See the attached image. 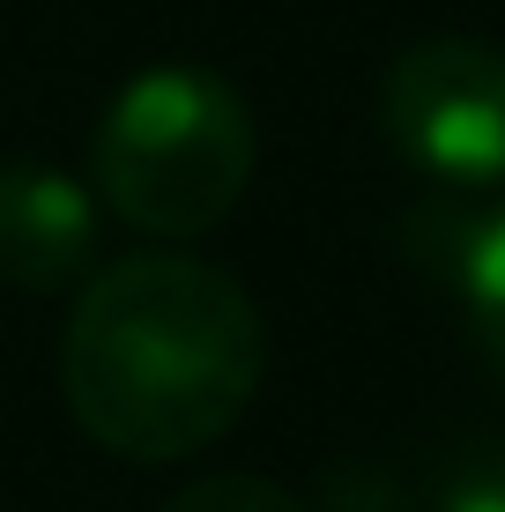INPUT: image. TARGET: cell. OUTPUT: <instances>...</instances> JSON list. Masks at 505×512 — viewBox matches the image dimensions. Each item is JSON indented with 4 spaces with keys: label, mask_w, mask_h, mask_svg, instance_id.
Returning <instances> with one entry per match:
<instances>
[{
    "label": "cell",
    "mask_w": 505,
    "mask_h": 512,
    "mask_svg": "<svg viewBox=\"0 0 505 512\" xmlns=\"http://www.w3.org/2000/svg\"><path fill=\"white\" fill-rule=\"evenodd\" d=\"M97 260V193L60 164L8 156L0 164V282L67 290Z\"/></svg>",
    "instance_id": "obj_4"
},
{
    "label": "cell",
    "mask_w": 505,
    "mask_h": 512,
    "mask_svg": "<svg viewBox=\"0 0 505 512\" xmlns=\"http://www.w3.org/2000/svg\"><path fill=\"white\" fill-rule=\"evenodd\" d=\"M454 290L468 305L476 349L491 357V372L505 379V208H498V216H468V238L454 253Z\"/></svg>",
    "instance_id": "obj_5"
},
{
    "label": "cell",
    "mask_w": 505,
    "mask_h": 512,
    "mask_svg": "<svg viewBox=\"0 0 505 512\" xmlns=\"http://www.w3.org/2000/svg\"><path fill=\"white\" fill-rule=\"evenodd\" d=\"M379 127L446 186H505V52L483 38H424L379 82Z\"/></svg>",
    "instance_id": "obj_3"
},
{
    "label": "cell",
    "mask_w": 505,
    "mask_h": 512,
    "mask_svg": "<svg viewBox=\"0 0 505 512\" xmlns=\"http://www.w3.org/2000/svg\"><path fill=\"white\" fill-rule=\"evenodd\" d=\"M164 512H305V505L283 483H268V475H201Z\"/></svg>",
    "instance_id": "obj_6"
},
{
    "label": "cell",
    "mask_w": 505,
    "mask_h": 512,
    "mask_svg": "<svg viewBox=\"0 0 505 512\" xmlns=\"http://www.w3.org/2000/svg\"><path fill=\"white\" fill-rule=\"evenodd\" d=\"M97 201L149 238H201L253 179V112L208 67H149L104 104Z\"/></svg>",
    "instance_id": "obj_2"
},
{
    "label": "cell",
    "mask_w": 505,
    "mask_h": 512,
    "mask_svg": "<svg viewBox=\"0 0 505 512\" xmlns=\"http://www.w3.org/2000/svg\"><path fill=\"white\" fill-rule=\"evenodd\" d=\"M431 512H505V453L468 461L454 483L439 490V505H431Z\"/></svg>",
    "instance_id": "obj_7"
},
{
    "label": "cell",
    "mask_w": 505,
    "mask_h": 512,
    "mask_svg": "<svg viewBox=\"0 0 505 512\" xmlns=\"http://www.w3.org/2000/svg\"><path fill=\"white\" fill-rule=\"evenodd\" d=\"M268 379V320L194 253H134L82 282L60 334V394L119 461L216 446Z\"/></svg>",
    "instance_id": "obj_1"
}]
</instances>
